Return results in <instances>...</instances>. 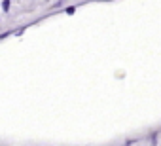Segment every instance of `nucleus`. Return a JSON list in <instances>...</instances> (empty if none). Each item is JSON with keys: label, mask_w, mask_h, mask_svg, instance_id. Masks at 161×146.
<instances>
[{"label": "nucleus", "mask_w": 161, "mask_h": 146, "mask_svg": "<svg viewBox=\"0 0 161 146\" xmlns=\"http://www.w3.org/2000/svg\"><path fill=\"white\" fill-rule=\"evenodd\" d=\"M2 8H4V10L8 12V10H10V2H4V4H2Z\"/></svg>", "instance_id": "1"}]
</instances>
